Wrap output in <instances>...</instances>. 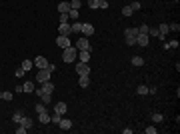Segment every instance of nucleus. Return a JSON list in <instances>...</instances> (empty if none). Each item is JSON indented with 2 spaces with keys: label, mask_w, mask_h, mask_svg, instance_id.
I'll use <instances>...</instances> for the list:
<instances>
[{
  "label": "nucleus",
  "mask_w": 180,
  "mask_h": 134,
  "mask_svg": "<svg viewBox=\"0 0 180 134\" xmlns=\"http://www.w3.org/2000/svg\"><path fill=\"white\" fill-rule=\"evenodd\" d=\"M76 58H78V50H76L74 46L64 48V52H62V60H64V62H74Z\"/></svg>",
  "instance_id": "obj_1"
},
{
  "label": "nucleus",
  "mask_w": 180,
  "mask_h": 134,
  "mask_svg": "<svg viewBox=\"0 0 180 134\" xmlns=\"http://www.w3.org/2000/svg\"><path fill=\"white\" fill-rule=\"evenodd\" d=\"M34 92H36V96L40 98V102H42V104H48V102L52 100V94H48V92H44L42 88H34Z\"/></svg>",
  "instance_id": "obj_2"
},
{
  "label": "nucleus",
  "mask_w": 180,
  "mask_h": 134,
  "mask_svg": "<svg viewBox=\"0 0 180 134\" xmlns=\"http://www.w3.org/2000/svg\"><path fill=\"white\" fill-rule=\"evenodd\" d=\"M50 74H52V72H50L48 68H40V70H38V74H36V80L42 84V82H46V80H50Z\"/></svg>",
  "instance_id": "obj_3"
},
{
  "label": "nucleus",
  "mask_w": 180,
  "mask_h": 134,
  "mask_svg": "<svg viewBox=\"0 0 180 134\" xmlns=\"http://www.w3.org/2000/svg\"><path fill=\"white\" fill-rule=\"evenodd\" d=\"M76 72H78V76H90V66L86 62H78L76 64Z\"/></svg>",
  "instance_id": "obj_4"
},
{
  "label": "nucleus",
  "mask_w": 180,
  "mask_h": 134,
  "mask_svg": "<svg viewBox=\"0 0 180 134\" xmlns=\"http://www.w3.org/2000/svg\"><path fill=\"white\" fill-rule=\"evenodd\" d=\"M76 50H90V42H88L86 36L78 38V42H76Z\"/></svg>",
  "instance_id": "obj_5"
},
{
  "label": "nucleus",
  "mask_w": 180,
  "mask_h": 134,
  "mask_svg": "<svg viewBox=\"0 0 180 134\" xmlns=\"http://www.w3.org/2000/svg\"><path fill=\"white\" fill-rule=\"evenodd\" d=\"M48 64H50V62L46 60L44 56H36V58H34V66L38 68V70H40V68H48Z\"/></svg>",
  "instance_id": "obj_6"
},
{
  "label": "nucleus",
  "mask_w": 180,
  "mask_h": 134,
  "mask_svg": "<svg viewBox=\"0 0 180 134\" xmlns=\"http://www.w3.org/2000/svg\"><path fill=\"white\" fill-rule=\"evenodd\" d=\"M56 44L60 46L62 50H64V48H68V46H72V44H70V38H68V36H62V34L56 38Z\"/></svg>",
  "instance_id": "obj_7"
},
{
  "label": "nucleus",
  "mask_w": 180,
  "mask_h": 134,
  "mask_svg": "<svg viewBox=\"0 0 180 134\" xmlns=\"http://www.w3.org/2000/svg\"><path fill=\"white\" fill-rule=\"evenodd\" d=\"M58 32L62 34V36H70V34H72L70 24H68V22H60V24H58Z\"/></svg>",
  "instance_id": "obj_8"
},
{
  "label": "nucleus",
  "mask_w": 180,
  "mask_h": 134,
  "mask_svg": "<svg viewBox=\"0 0 180 134\" xmlns=\"http://www.w3.org/2000/svg\"><path fill=\"white\" fill-rule=\"evenodd\" d=\"M136 44L138 46H142V48H144V46H148V34H136Z\"/></svg>",
  "instance_id": "obj_9"
},
{
  "label": "nucleus",
  "mask_w": 180,
  "mask_h": 134,
  "mask_svg": "<svg viewBox=\"0 0 180 134\" xmlns=\"http://www.w3.org/2000/svg\"><path fill=\"white\" fill-rule=\"evenodd\" d=\"M82 34L88 38V36H92L94 34V26L92 24H88V22H82Z\"/></svg>",
  "instance_id": "obj_10"
},
{
  "label": "nucleus",
  "mask_w": 180,
  "mask_h": 134,
  "mask_svg": "<svg viewBox=\"0 0 180 134\" xmlns=\"http://www.w3.org/2000/svg\"><path fill=\"white\" fill-rule=\"evenodd\" d=\"M58 128H60V130H70V128H72V120H68V118H60Z\"/></svg>",
  "instance_id": "obj_11"
},
{
  "label": "nucleus",
  "mask_w": 180,
  "mask_h": 134,
  "mask_svg": "<svg viewBox=\"0 0 180 134\" xmlns=\"http://www.w3.org/2000/svg\"><path fill=\"white\" fill-rule=\"evenodd\" d=\"M58 12H60V14H68V12H70V2H66V0L60 2V4H58Z\"/></svg>",
  "instance_id": "obj_12"
},
{
  "label": "nucleus",
  "mask_w": 180,
  "mask_h": 134,
  "mask_svg": "<svg viewBox=\"0 0 180 134\" xmlns=\"http://www.w3.org/2000/svg\"><path fill=\"white\" fill-rule=\"evenodd\" d=\"M68 108H66V102H56L54 104V112H58V114H62L64 116V112H66Z\"/></svg>",
  "instance_id": "obj_13"
},
{
  "label": "nucleus",
  "mask_w": 180,
  "mask_h": 134,
  "mask_svg": "<svg viewBox=\"0 0 180 134\" xmlns=\"http://www.w3.org/2000/svg\"><path fill=\"white\" fill-rule=\"evenodd\" d=\"M40 88L44 90V92H48V94H52V92H54V84H52L50 80H46V82H42V86H40Z\"/></svg>",
  "instance_id": "obj_14"
},
{
  "label": "nucleus",
  "mask_w": 180,
  "mask_h": 134,
  "mask_svg": "<svg viewBox=\"0 0 180 134\" xmlns=\"http://www.w3.org/2000/svg\"><path fill=\"white\" fill-rule=\"evenodd\" d=\"M70 30H72V32H82V22H80V20H74V22L70 24Z\"/></svg>",
  "instance_id": "obj_15"
},
{
  "label": "nucleus",
  "mask_w": 180,
  "mask_h": 134,
  "mask_svg": "<svg viewBox=\"0 0 180 134\" xmlns=\"http://www.w3.org/2000/svg\"><path fill=\"white\" fill-rule=\"evenodd\" d=\"M132 66H144V58L142 56H132Z\"/></svg>",
  "instance_id": "obj_16"
},
{
  "label": "nucleus",
  "mask_w": 180,
  "mask_h": 134,
  "mask_svg": "<svg viewBox=\"0 0 180 134\" xmlns=\"http://www.w3.org/2000/svg\"><path fill=\"white\" fill-rule=\"evenodd\" d=\"M68 18H72V20H80V10H76V8H70V12H68Z\"/></svg>",
  "instance_id": "obj_17"
},
{
  "label": "nucleus",
  "mask_w": 180,
  "mask_h": 134,
  "mask_svg": "<svg viewBox=\"0 0 180 134\" xmlns=\"http://www.w3.org/2000/svg\"><path fill=\"white\" fill-rule=\"evenodd\" d=\"M78 84H80V88H88V84H90V76H80Z\"/></svg>",
  "instance_id": "obj_18"
},
{
  "label": "nucleus",
  "mask_w": 180,
  "mask_h": 134,
  "mask_svg": "<svg viewBox=\"0 0 180 134\" xmlns=\"http://www.w3.org/2000/svg\"><path fill=\"white\" fill-rule=\"evenodd\" d=\"M124 34H126V38H136L138 28H126V30H124Z\"/></svg>",
  "instance_id": "obj_19"
},
{
  "label": "nucleus",
  "mask_w": 180,
  "mask_h": 134,
  "mask_svg": "<svg viewBox=\"0 0 180 134\" xmlns=\"http://www.w3.org/2000/svg\"><path fill=\"white\" fill-rule=\"evenodd\" d=\"M90 60V50H80V62H88Z\"/></svg>",
  "instance_id": "obj_20"
},
{
  "label": "nucleus",
  "mask_w": 180,
  "mask_h": 134,
  "mask_svg": "<svg viewBox=\"0 0 180 134\" xmlns=\"http://www.w3.org/2000/svg\"><path fill=\"white\" fill-rule=\"evenodd\" d=\"M38 120H40V122H42V124H48V122H50V116L46 114V110L38 114Z\"/></svg>",
  "instance_id": "obj_21"
},
{
  "label": "nucleus",
  "mask_w": 180,
  "mask_h": 134,
  "mask_svg": "<svg viewBox=\"0 0 180 134\" xmlns=\"http://www.w3.org/2000/svg\"><path fill=\"white\" fill-rule=\"evenodd\" d=\"M136 92H138L140 96H146V94H148V86H146V84H140V86L136 88Z\"/></svg>",
  "instance_id": "obj_22"
},
{
  "label": "nucleus",
  "mask_w": 180,
  "mask_h": 134,
  "mask_svg": "<svg viewBox=\"0 0 180 134\" xmlns=\"http://www.w3.org/2000/svg\"><path fill=\"white\" fill-rule=\"evenodd\" d=\"M24 126V128H26V130H28V128H32V118H28V116H24L22 118V122H20Z\"/></svg>",
  "instance_id": "obj_23"
},
{
  "label": "nucleus",
  "mask_w": 180,
  "mask_h": 134,
  "mask_svg": "<svg viewBox=\"0 0 180 134\" xmlns=\"http://www.w3.org/2000/svg\"><path fill=\"white\" fill-rule=\"evenodd\" d=\"M22 118H24V114H22V112H14V114H12V120H14L16 124H20V122H22Z\"/></svg>",
  "instance_id": "obj_24"
},
{
  "label": "nucleus",
  "mask_w": 180,
  "mask_h": 134,
  "mask_svg": "<svg viewBox=\"0 0 180 134\" xmlns=\"http://www.w3.org/2000/svg\"><path fill=\"white\" fill-rule=\"evenodd\" d=\"M152 120H154V122H162V120H164V114H162V112H154V114H152Z\"/></svg>",
  "instance_id": "obj_25"
},
{
  "label": "nucleus",
  "mask_w": 180,
  "mask_h": 134,
  "mask_svg": "<svg viewBox=\"0 0 180 134\" xmlns=\"http://www.w3.org/2000/svg\"><path fill=\"white\" fill-rule=\"evenodd\" d=\"M12 98H14V94H12L10 90H6V92H2V100H6V102H10Z\"/></svg>",
  "instance_id": "obj_26"
},
{
  "label": "nucleus",
  "mask_w": 180,
  "mask_h": 134,
  "mask_svg": "<svg viewBox=\"0 0 180 134\" xmlns=\"http://www.w3.org/2000/svg\"><path fill=\"white\" fill-rule=\"evenodd\" d=\"M60 118H62V114H58V112H54V114L50 116V122H52V124H58V122H60Z\"/></svg>",
  "instance_id": "obj_27"
},
{
  "label": "nucleus",
  "mask_w": 180,
  "mask_h": 134,
  "mask_svg": "<svg viewBox=\"0 0 180 134\" xmlns=\"http://www.w3.org/2000/svg\"><path fill=\"white\" fill-rule=\"evenodd\" d=\"M168 30H170V32H178V30H180V24L178 22H170L168 24Z\"/></svg>",
  "instance_id": "obj_28"
},
{
  "label": "nucleus",
  "mask_w": 180,
  "mask_h": 134,
  "mask_svg": "<svg viewBox=\"0 0 180 134\" xmlns=\"http://www.w3.org/2000/svg\"><path fill=\"white\" fill-rule=\"evenodd\" d=\"M22 88H24V92H34V84L32 82H24Z\"/></svg>",
  "instance_id": "obj_29"
},
{
  "label": "nucleus",
  "mask_w": 180,
  "mask_h": 134,
  "mask_svg": "<svg viewBox=\"0 0 180 134\" xmlns=\"http://www.w3.org/2000/svg\"><path fill=\"white\" fill-rule=\"evenodd\" d=\"M32 66H34L32 60H22V68H24V70H30Z\"/></svg>",
  "instance_id": "obj_30"
},
{
  "label": "nucleus",
  "mask_w": 180,
  "mask_h": 134,
  "mask_svg": "<svg viewBox=\"0 0 180 134\" xmlns=\"http://www.w3.org/2000/svg\"><path fill=\"white\" fill-rule=\"evenodd\" d=\"M34 110L38 112V114H40V112H44V110H46V106H44V104H42V102H38V104L34 106Z\"/></svg>",
  "instance_id": "obj_31"
},
{
  "label": "nucleus",
  "mask_w": 180,
  "mask_h": 134,
  "mask_svg": "<svg viewBox=\"0 0 180 134\" xmlns=\"http://www.w3.org/2000/svg\"><path fill=\"white\" fill-rule=\"evenodd\" d=\"M132 12H134V10H132L130 6H124V8H122V14H124V16H132Z\"/></svg>",
  "instance_id": "obj_32"
},
{
  "label": "nucleus",
  "mask_w": 180,
  "mask_h": 134,
  "mask_svg": "<svg viewBox=\"0 0 180 134\" xmlns=\"http://www.w3.org/2000/svg\"><path fill=\"white\" fill-rule=\"evenodd\" d=\"M148 30H150V26H148V24H142V26L138 28V32H140V34H148Z\"/></svg>",
  "instance_id": "obj_33"
},
{
  "label": "nucleus",
  "mask_w": 180,
  "mask_h": 134,
  "mask_svg": "<svg viewBox=\"0 0 180 134\" xmlns=\"http://www.w3.org/2000/svg\"><path fill=\"white\" fill-rule=\"evenodd\" d=\"M24 72H26V70H24L22 66H18V68H16V78H22V76H24Z\"/></svg>",
  "instance_id": "obj_34"
},
{
  "label": "nucleus",
  "mask_w": 180,
  "mask_h": 134,
  "mask_svg": "<svg viewBox=\"0 0 180 134\" xmlns=\"http://www.w3.org/2000/svg\"><path fill=\"white\" fill-rule=\"evenodd\" d=\"M88 6H90V8H98L100 2H98V0H88Z\"/></svg>",
  "instance_id": "obj_35"
},
{
  "label": "nucleus",
  "mask_w": 180,
  "mask_h": 134,
  "mask_svg": "<svg viewBox=\"0 0 180 134\" xmlns=\"http://www.w3.org/2000/svg\"><path fill=\"white\" fill-rule=\"evenodd\" d=\"M144 130H146V134H156L158 132V128H154V126H146Z\"/></svg>",
  "instance_id": "obj_36"
},
{
  "label": "nucleus",
  "mask_w": 180,
  "mask_h": 134,
  "mask_svg": "<svg viewBox=\"0 0 180 134\" xmlns=\"http://www.w3.org/2000/svg\"><path fill=\"white\" fill-rule=\"evenodd\" d=\"M70 8H76V10H80V0H72V2H70Z\"/></svg>",
  "instance_id": "obj_37"
},
{
  "label": "nucleus",
  "mask_w": 180,
  "mask_h": 134,
  "mask_svg": "<svg viewBox=\"0 0 180 134\" xmlns=\"http://www.w3.org/2000/svg\"><path fill=\"white\" fill-rule=\"evenodd\" d=\"M130 8H132V10H140V2H132Z\"/></svg>",
  "instance_id": "obj_38"
},
{
  "label": "nucleus",
  "mask_w": 180,
  "mask_h": 134,
  "mask_svg": "<svg viewBox=\"0 0 180 134\" xmlns=\"http://www.w3.org/2000/svg\"><path fill=\"white\" fill-rule=\"evenodd\" d=\"M126 44H128V46H134L136 44V38H126Z\"/></svg>",
  "instance_id": "obj_39"
},
{
  "label": "nucleus",
  "mask_w": 180,
  "mask_h": 134,
  "mask_svg": "<svg viewBox=\"0 0 180 134\" xmlns=\"http://www.w3.org/2000/svg\"><path fill=\"white\" fill-rule=\"evenodd\" d=\"M16 132H18V134H26V128H24L22 124H20V126H18V128H16Z\"/></svg>",
  "instance_id": "obj_40"
},
{
  "label": "nucleus",
  "mask_w": 180,
  "mask_h": 134,
  "mask_svg": "<svg viewBox=\"0 0 180 134\" xmlns=\"http://www.w3.org/2000/svg\"><path fill=\"white\" fill-rule=\"evenodd\" d=\"M148 34H152V36H158V28H150Z\"/></svg>",
  "instance_id": "obj_41"
},
{
  "label": "nucleus",
  "mask_w": 180,
  "mask_h": 134,
  "mask_svg": "<svg viewBox=\"0 0 180 134\" xmlns=\"http://www.w3.org/2000/svg\"><path fill=\"white\" fill-rule=\"evenodd\" d=\"M98 8H108V2H106V0H100V6H98Z\"/></svg>",
  "instance_id": "obj_42"
},
{
  "label": "nucleus",
  "mask_w": 180,
  "mask_h": 134,
  "mask_svg": "<svg viewBox=\"0 0 180 134\" xmlns=\"http://www.w3.org/2000/svg\"><path fill=\"white\" fill-rule=\"evenodd\" d=\"M60 22H68V14H60Z\"/></svg>",
  "instance_id": "obj_43"
},
{
  "label": "nucleus",
  "mask_w": 180,
  "mask_h": 134,
  "mask_svg": "<svg viewBox=\"0 0 180 134\" xmlns=\"http://www.w3.org/2000/svg\"><path fill=\"white\" fill-rule=\"evenodd\" d=\"M148 94H156V86H148Z\"/></svg>",
  "instance_id": "obj_44"
},
{
  "label": "nucleus",
  "mask_w": 180,
  "mask_h": 134,
  "mask_svg": "<svg viewBox=\"0 0 180 134\" xmlns=\"http://www.w3.org/2000/svg\"><path fill=\"white\" fill-rule=\"evenodd\" d=\"M0 98H2V92H0Z\"/></svg>",
  "instance_id": "obj_45"
},
{
  "label": "nucleus",
  "mask_w": 180,
  "mask_h": 134,
  "mask_svg": "<svg viewBox=\"0 0 180 134\" xmlns=\"http://www.w3.org/2000/svg\"><path fill=\"white\" fill-rule=\"evenodd\" d=\"M98 2H100V0H98Z\"/></svg>",
  "instance_id": "obj_46"
},
{
  "label": "nucleus",
  "mask_w": 180,
  "mask_h": 134,
  "mask_svg": "<svg viewBox=\"0 0 180 134\" xmlns=\"http://www.w3.org/2000/svg\"><path fill=\"white\" fill-rule=\"evenodd\" d=\"M176 2H178V0H176Z\"/></svg>",
  "instance_id": "obj_47"
}]
</instances>
